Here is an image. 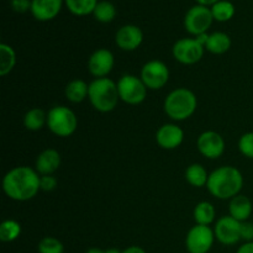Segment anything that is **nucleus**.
<instances>
[{
	"mask_svg": "<svg viewBox=\"0 0 253 253\" xmlns=\"http://www.w3.org/2000/svg\"><path fill=\"white\" fill-rule=\"evenodd\" d=\"M209 174L210 173H208L204 166L199 165V163H193L185 169V179L194 188L207 187Z\"/></svg>",
	"mask_w": 253,
	"mask_h": 253,
	"instance_id": "nucleus-22",
	"label": "nucleus"
},
{
	"mask_svg": "<svg viewBox=\"0 0 253 253\" xmlns=\"http://www.w3.org/2000/svg\"><path fill=\"white\" fill-rule=\"evenodd\" d=\"M40 185H41V190H43V192H53L57 188V185H58V180H57V178L53 174L41 175Z\"/></svg>",
	"mask_w": 253,
	"mask_h": 253,
	"instance_id": "nucleus-31",
	"label": "nucleus"
},
{
	"mask_svg": "<svg viewBox=\"0 0 253 253\" xmlns=\"http://www.w3.org/2000/svg\"><path fill=\"white\" fill-rule=\"evenodd\" d=\"M41 175L35 168L19 166L10 169L2 178V190L14 202H29L41 190Z\"/></svg>",
	"mask_w": 253,
	"mask_h": 253,
	"instance_id": "nucleus-1",
	"label": "nucleus"
},
{
	"mask_svg": "<svg viewBox=\"0 0 253 253\" xmlns=\"http://www.w3.org/2000/svg\"><path fill=\"white\" fill-rule=\"evenodd\" d=\"M215 239L224 246H234L241 241V222L230 215L217 219L214 226Z\"/></svg>",
	"mask_w": 253,
	"mask_h": 253,
	"instance_id": "nucleus-11",
	"label": "nucleus"
},
{
	"mask_svg": "<svg viewBox=\"0 0 253 253\" xmlns=\"http://www.w3.org/2000/svg\"><path fill=\"white\" fill-rule=\"evenodd\" d=\"M12 10L19 14H25L31 10V0H11L10 1Z\"/></svg>",
	"mask_w": 253,
	"mask_h": 253,
	"instance_id": "nucleus-32",
	"label": "nucleus"
},
{
	"mask_svg": "<svg viewBox=\"0 0 253 253\" xmlns=\"http://www.w3.org/2000/svg\"><path fill=\"white\" fill-rule=\"evenodd\" d=\"M244 175L234 166H221L209 174L207 188L210 194L220 200H230L241 193Z\"/></svg>",
	"mask_w": 253,
	"mask_h": 253,
	"instance_id": "nucleus-2",
	"label": "nucleus"
},
{
	"mask_svg": "<svg viewBox=\"0 0 253 253\" xmlns=\"http://www.w3.org/2000/svg\"><path fill=\"white\" fill-rule=\"evenodd\" d=\"M236 253H253V241L242 244L241 246L237 249Z\"/></svg>",
	"mask_w": 253,
	"mask_h": 253,
	"instance_id": "nucleus-34",
	"label": "nucleus"
},
{
	"mask_svg": "<svg viewBox=\"0 0 253 253\" xmlns=\"http://www.w3.org/2000/svg\"><path fill=\"white\" fill-rule=\"evenodd\" d=\"M205 46L197 37H185L180 39L173 44L172 54L173 58L184 66H193L202 61L204 57Z\"/></svg>",
	"mask_w": 253,
	"mask_h": 253,
	"instance_id": "nucleus-7",
	"label": "nucleus"
},
{
	"mask_svg": "<svg viewBox=\"0 0 253 253\" xmlns=\"http://www.w3.org/2000/svg\"><path fill=\"white\" fill-rule=\"evenodd\" d=\"M39 253H64V246L62 241L53 236H46L37 245Z\"/></svg>",
	"mask_w": 253,
	"mask_h": 253,
	"instance_id": "nucleus-29",
	"label": "nucleus"
},
{
	"mask_svg": "<svg viewBox=\"0 0 253 253\" xmlns=\"http://www.w3.org/2000/svg\"><path fill=\"white\" fill-rule=\"evenodd\" d=\"M193 216H194L195 224L210 226L215 221L216 210L211 203L200 202L195 205L194 210H193Z\"/></svg>",
	"mask_w": 253,
	"mask_h": 253,
	"instance_id": "nucleus-21",
	"label": "nucleus"
},
{
	"mask_svg": "<svg viewBox=\"0 0 253 253\" xmlns=\"http://www.w3.org/2000/svg\"><path fill=\"white\" fill-rule=\"evenodd\" d=\"M198 108V98L188 88H177L170 91L163 101L166 115L173 121H184L192 118Z\"/></svg>",
	"mask_w": 253,
	"mask_h": 253,
	"instance_id": "nucleus-3",
	"label": "nucleus"
},
{
	"mask_svg": "<svg viewBox=\"0 0 253 253\" xmlns=\"http://www.w3.org/2000/svg\"><path fill=\"white\" fill-rule=\"evenodd\" d=\"M121 253H146V251L140 246H130L124 250Z\"/></svg>",
	"mask_w": 253,
	"mask_h": 253,
	"instance_id": "nucleus-35",
	"label": "nucleus"
},
{
	"mask_svg": "<svg viewBox=\"0 0 253 253\" xmlns=\"http://www.w3.org/2000/svg\"><path fill=\"white\" fill-rule=\"evenodd\" d=\"M64 0H31V14L37 21H51L61 12Z\"/></svg>",
	"mask_w": 253,
	"mask_h": 253,
	"instance_id": "nucleus-16",
	"label": "nucleus"
},
{
	"mask_svg": "<svg viewBox=\"0 0 253 253\" xmlns=\"http://www.w3.org/2000/svg\"><path fill=\"white\" fill-rule=\"evenodd\" d=\"M16 52L10 44L0 43V76L6 77L16 66Z\"/></svg>",
	"mask_w": 253,
	"mask_h": 253,
	"instance_id": "nucleus-24",
	"label": "nucleus"
},
{
	"mask_svg": "<svg viewBox=\"0 0 253 253\" xmlns=\"http://www.w3.org/2000/svg\"><path fill=\"white\" fill-rule=\"evenodd\" d=\"M21 224L16 220L7 219L0 224V241L5 242H14L21 235Z\"/></svg>",
	"mask_w": 253,
	"mask_h": 253,
	"instance_id": "nucleus-25",
	"label": "nucleus"
},
{
	"mask_svg": "<svg viewBox=\"0 0 253 253\" xmlns=\"http://www.w3.org/2000/svg\"><path fill=\"white\" fill-rule=\"evenodd\" d=\"M210 9H211V14L214 20L219 22L230 21L234 17L235 11H236L235 5L231 1H229V0H220L216 4L212 5Z\"/></svg>",
	"mask_w": 253,
	"mask_h": 253,
	"instance_id": "nucleus-26",
	"label": "nucleus"
},
{
	"mask_svg": "<svg viewBox=\"0 0 253 253\" xmlns=\"http://www.w3.org/2000/svg\"><path fill=\"white\" fill-rule=\"evenodd\" d=\"M184 141V131L177 124H165L156 132V142L163 150H175Z\"/></svg>",
	"mask_w": 253,
	"mask_h": 253,
	"instance_id": "nucleus-15",
	"label": "nucleus"
},
{
	"mask_svg": "<svg viewBox=\"0 0 253 253\" xmlns=\"http://www.w3.org/2000/svg\"><path fill=\"white\" fill-rule=\"evenodd\" d=\"M85 253H105V251H104V250L98 249V247H93V249H89Z\"/></svg>",
	"mask_w": 253,
	"mask_h": 253,
	"instance_id": "nucleus-37",
	"label": "nucleus"
},
{
	"mask_svg": "<svg viewBox=\"0 0 253 253\" xmlns=\"http://www.w3.org/2000/svg\"><path fill=\"white\" fill-rule=\"evenodd\" d=\"M47 127L58 137H69L78 128V118L66 105H56L47 113Z\"/></svg>",
	"mask_w": 253,
	"mask_h": 253,
	"instance_id": "nucleus-5",
	"label": "nucleus"
},
{
	"mask_svg": "<svg viewBox=\"0 0 253 253\" xmlns=\"http://www.w3.org/2000/svg\"><path fill=\"white\" fill-rule=\"evenodd\" d=\"M93 15L96 21L103 22V24H109V22H111L115 19L116 7L113 2L103 0V1H99L96 4Z\"/></svg>",
	"mask_w": 253,
	"mask_h": 253,
	"instance_id": "nucleus-28",
	"label": "nucleus"
},
{
	"mask_svg": "<svg viewBox=\"0 0 253 253\" xmlns=\"http://www.w3.org/2000/svg\"><path fill=\"white\" fill-rule=\"evenodd\" d=\"M169 74V69L165 62L160 59H152L143 64L141 68L140 78L142 79L148 90H160L167 85Z\"/></svg>",
	"mask_w": 253,
	"mask_h": 253,
	"instance_id": "nucleus-9",
	"label": "nucleus"
},
{
	"mask_svg": "<svg viewBox=\"0 0 253 253\" xmlns=\"http://www.w3.org/2000/svg\"><path fill=\"white\" fill-rule=\"evenodd\" d=\"M237 146H239V151L242 156L253 160V131L244 133L240 137Z\"/></svg>",
	"mask_w": 253,
	"mask_h": 253,
	"instance_id": "nucleus-30",
	"label": "nucleus"
},
{
	"mask_svg": "<svg viewBox=\"0 0 253 253\" xmlns=\"http://www.w3.org/2000/svg\"><path fill=\"white\" fill-rule=\"evenodd\" d=\"M253 205L252 202L246 195L239 194L230 199L229 203V215L236 219L237 221H249L252 214Z\"/></svg>",
	"mask_w": 253,
	"mask_h": 253,
	"instance_id": "nucleus-18",
	"label": "nucleus"
},
{
	"mask_svg": "<svg viewBox=\"0 0 253 253\" xmlns=\"http://www.w3.org/2000/svg\"><path fill=\"white\" fill-rule=\"evenodd\" d=\"M214 229L205 225L195 224L185 237L188 253H209L215 242Z\"/></svg>",
	"mask_w": 253,
	"mask_h": 253,
	"instance_id": "nucleus-10",
	"label": "nucleus"
},
{
	"mask_svg": "<svg viewBox=\"0 0 253 253\" xmlns=\"http://www.w3.org/2000/svg\"><path fill=\"white\" fill-rule=\"evenodd\" d=\"M98 0H64L67 9L76 16H86L93 14Z\"/></svg>",
	"mask_w": 253,
	"mask_h": 253,
	"instance_id": "nucleus-27",
	"label": "nucleus"
},
{
	"mask_svg": "<svg viewBox=\"0 0 253 253\" xmlns=\"http://www.w3.org/2000/svg\"><path fill=\"white\" fill-rule=\"evenodd\" d=\"M212 21H215L212 17L211 9L204 5H194L187 11L184 16V29L188 34L192 36L198 37L200 35L208 34V30L211 27Z\"/></svg>",
	"mask_w": 253,
	"mask_h": 253,
	"instance_id": "nucleus-8",
	"label": "nucleus"
},
{
	"mask_svg": "<svg viewBox=\"0 0 253 253\" xmlns=\"http://www.w3.org/2000/svg\"><path fill=\"white\" fill-rule=\"evenodd\" d=\"M115 57L113 52L106 48H98L88 59V71L94 78H106L113 72Z\"/></svg>",
	"mask_w": 253,
	"mask_h": 253,
	"instance_id": "nucleus-13",
	"label": "nucleus"
},
{
	"mask_svg": "<svg viewBox=\"0 0 253 253\" xmlns=\"http://www.w3.org/2000/svg\"><path fill=\"white\" fill-rule=\"evenodd\" d=\"M143 42V32L136 25H124L115 35V43L120 49L131 52L137 49Z\"/></svg>",
	"mask_w": 253,
	"mask_h": 253,
	"instance_id": "nucleus-14",
	"label": "nucleus"
},
{
	"mask_svg": "<svg viewBox=\"0 0 253 253\" xmlns=\"http://www.w3.org/2000/svg\"><path fill=\"white\" fill-rule=\"evenodd\" d=\"M61 163V153L56 148H46L37 156L35 169L39 172L40 175H49L58 170Z\"/></svg>",
	"mask_w": 253,
	"mask_h": 253,
	"instance_id": "nucleus-17",
	"label": "nucleus"
},
{
	"mask_svg": "<svg viewBox=\"0 0 253 253\" xmlns=\"http://www.w3.org/2000/svg\"><path fill=\"white\" fill-rule=\"evenodd\" d=\"M120 100L127 105H140L147 98V86L142 79L133 74H124L118 82Z\"/></svg>",
	"mask_w": 253,
	"mask_h": 253,
	"instance_id": "nucleus-6",
	"label": "nucleus"
},
{
	"mask_svg": "<svg viewBox=\"0 0 253 253\" xmlns=\"http://www.w3.org/2000/svg\"><path fill=\"white\" fill-rule=\"evenodd\" d=\"M121 252L123 251H120V250L118 249H109L105 251V253H121Z\"/></svg>",
	"mask_w": 253,
	"mask_h": 253,
	"instance_id": "nucleus-38",
	"label": "nucleus"
},
{
	"mask_svg": "<svg viewBox=\"0 0 253 253\" xmlns=\"http://www.w3.org/2000/svg\"><path fill=\"white\" fill-rule=\"evenodd\" d=\"M67 100L73 104L83 103L89 95V84L83 79H73L64 88Z\"/></svg>",
	"mask_w": 253,
	"mask_h": 253,
	"instance_id": "nucleus-20",
	"label": "nucleus"
},
{
	"mask_svg": "<svg viewBox=\"0 0 253 253\" xmlns=\"http://www.w3.org/2000/svg\"><path fill=\"white\" fill-rule=\"evenodd\" d=\"M241 240H244L245 242L253 241V222H241Z\"/></svg>",
	"mask_w": 253,
	"mask_h": 253,
	"instance_id": "nucleus-33",
	"label": "nucleus"
},
{
	"mask_svg": "<svg viewBox=\"0 0 253 253\" xmlns=\"http://www.w3.org/2000/svg\"><path fill=\"white\" fill-rule=\"evenodd\" d=\"M197 147L203 157L208 160H217L225 152V140L216 131L208 130L199 135Z\"/></svg>",
	"mask_w": 253,
	"mask_h": 253,
	"instance_id": "nucleus-12",
	"label": "nucleus"
},
{
	"mask_svg": "<svg viewBox=\"0 0 253 253\" xmlns=\"http://www.w3.org/2000/svg\"><path fill=\"white\" fill-rule=\"evenodd\" d=\"M89 101L99 113H111L118 106L119 96L118 83L110 78H96L89 83Z\"/></svg>",
	"mask_w": 253,
	"mask_h": 253,
	"instance_id": "nucleus-4",
	"label": "nucleus"
},
{
	"mask_svg": "<svg viewBox=\"0 0 253 253\" xmlns=\"http://www.w3.org/2000/svg\"><path fill=\"white\" fill-rule=\"evenodd\" d=\"M24 126L29 131H40L47 126V113L40 108H32L24 115Z\"/></svg>",
	"mask_w": 253,
	"mask_h": 253,
	"instance_id": "nucleus-23",
	"label": "nucleus"
},
{
	"mask_svg": "<svg viewBox=\"0 0 253 253\" xmlns=\"http://www.w3.org/2000/svg\"><path fill=\"white\" fill-rule=\"evenodd\" d=\"M231 39L227 34L221 31L212 32L208 35V40L205 42V49L212 54H224L231 48Z\"/></svg>",
	"mask_w": 253,
	"mask_h": 253,
	"instance_id": "nucleus-19",
	"label": "nucleus"
},
{
	"mask_svg": "<svg viewBox=\"0 0 253 253\" xmlns=\"http://www.w3.org/2000/svg\"><path fill=\"white\" fill-rule=\"evenodd\" d=\"M195 1H197L199 5H204V6L211 7L212 5L216 4V2L220 1V0H195Z\"/></svg>",
	"mask_w": 253,
	"mask_h": 253,
	"instance_id": "nucleus-36",
	"label": "nucleus"
}]
</instances>
